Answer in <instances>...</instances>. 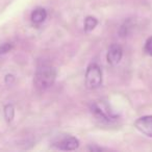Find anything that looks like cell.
<instances>
[{
    "label": "cell",
    "mask_w": 152,
    "mask_h": 152,
    "mask_svg": "<svg viewBox=\"0 0 152 152\" xmlns=\"http://www.w3.org/2000/svg\"><path fill=\"white\" fill-rule=\"evenodd\" d=\"M56 69L50 64H41L34 74V83L38 91L44 92L53 86L56 79Z\"/></svg>",
    "instance_id": "1"
},
{
    "label": "cell",
    "mask_w": 152,
    "mask_h": 152,
    "mask_svg": "<svg viewBox=\"0 0 152 152\" xmlns=\"http://www.w3.org/2000/svg\"><path fill=\"white\" fill-rule=\"evenodd\" d=\"M98 25V20L93 16H88L85 19V31L90 32L96 28Z\"/></svg>",
    "instance_id": "8"
},
{
    "label": "cell",
    "mask_w": 152,
    "mask_h": 152,
    "mask_svg": "<svg viewBox=\"0 0 152 152\" xmlns=\"http://www.w3.org/2000/svg\"><path fill=\"white\" fill-rule=\"evenodd\" d=\"M89 150H91V151H101V148H99V147H89Z\"/></svg>",
    "instance_id": "14"
},
{
    "label": "cell",
    "mask_w": 152,
    "mask_h": 152,
    "mask_svg": "<svg viewBox=\"0 0 152 152\" xmlns=\"http://www.w3.org/2000/svg\"><path fill=\"white\" fill-rule=\"evenodd\" d=\"M144 51H145L146 54L152 56V36L148 38L147 41H146L145 46H144Z\"/></svg>",
    "instance_id": "11"
},
{
    "label": "cell",
    "mask_w": 152,
    "mask_h": 152,
    "mask_svg": "<svg viewBox=\"0 0 152 152\" xmlns=\"http://www.w3.org/2000/svg\"><path fill=\"white\" fill-rule=\"evenodd\" d=\"M13 48V44L12 43H3L0 45V54H5V53L10 52Z\"/></svg>",
    "instance_id": "12"
},
{
    "label": "cell",
    "mask_w": 152,
    "mask_h": 152,
    "mask_svg": "<svg viewBox=\"0 0 152 152\" xmlns=\"http://www.w3.org/2000/svg\"><path fill=\"white\" fill-rule=\"evenodd\" d=\"M5 83L9 86L13 85V83L15 81V77H14V75H12V74H7V76H5Z\"/></svg>",
    "instance_id": "13"
},
{
    "label": "cell",
    "mask_w": 152,
    "mask_h": 152,
    "mask_svg": "<svg viewBox=\"0 0 152 152\" xmlns=\"http://www.w3.org/2000/svg\"><path fill=\"white\" fill-rule=\"evenodd\" d=\"M102 83V71L97 64H91L86 72V86L88 89L95 90Z\"/></svg>",
    "instance_id": "3"
},
{
    "label": "cell",
    "mask_w": 152,
    "mask_h": 152,
    "mask_svg": "<svg viewBox=\"0 0 152 152\" xmlns=\"http://www.w3.org/2000/svg\"><path fill=\"white\" fill-rule=\"evenodd\" d=\"M134 127L143 134L152 137V115L139 118L134 122Z\"/></svg>",
    "instance_id": "5"
},
{
    "label": "cell",
    "mask_w": 152,
    "mask_h": 152,
    "mask_svg": "<svg viewBox=\"0 0 152 152\" xmlns=\"http://www.w3.org/2000/svg\"><path fill=\"white\" fill-rule=\"evenodd\" d=\"M56 149L59 150H65V151H73L76 150L79 147V140L75 137H72V135H68L63 139H61L59 141H56L53 143Z\"/></svg>",
    "instance_id": "4"
},
{
    "label": "cell",
    "mask_w": 152,
    "mask_h": 152,
    "mask_svg": "<svg viewBox=\"0 0 152 152\" xmlns=\"http://www.w3.org/2000/svg\"><path fill=\"white\" fill-rule=\"evenodd\" d=\"M131 22L130 20H128V21H125L124 23H123V25L120 27V30H119V34H120L121 37H126L127 34H129V31H130L131 29Z\"/></svg>",
    "instance_id": "10"
},
{
    "label": "cell",
    "mask_w": 152,
    "mask_h": 152,
    "mask_svg": "<svg viewBox=\"0 0 152 152\" xmlns=\"http://www.w3.org/2000/svg\"><path fill=\"white\" fill-rule=\"evenodd\" d=\"M47 18V12L45 9L43 7H39V9H36L34 12L31 13V16H30V19H31V22L34 24H41L46 20Z\"/></svg>",
    "instance_id": "7"
},
{
    "label": "cell",
    "mask_w": 152,
    "mask_h": 152,
    "mask_svg": "<svg viewBox=\"0 0 152 152\" xmlns=\"http://www.w3.org/2000/svg\"><path fill=\"white\" fill-rule=\"evenodd\" d=\"M123 56V49L120 45L118 44H113L110 45V47L108 48L107 54H106V59L107 63L112 66L118 65L121 61Z\"/></svg>",
    "instance_id": "6"
},
{
    "label": "cell",
    "mask_w": 152,
    "mask_h": 152,
    "mask_svg": "<svg viewBox=\"0 0 152 152\" xmlns=\"http://www.w3.org/2000/svg\"><path fill=\"white\" fill-rule=\"evenodd\" d=\"M91 110L96 118L103 122L112 123L118 119V115L114 110H112L110 105L104 101H97L92 103Z\"/></svg>",
    "instance_id": "2"
},
{
    "label": "cell",
    "mask_w": 152,
    "mask_h": 152,
    "mask_svg": "<svg viewBox=\"0 0 152 152\" xmlns=\"http://www.w3.org/2000/svg\"><path fill=\"white\" fill-rule=\"evenodd\" d=\"M4 118L7 120V122L11 123L14 120V117H15V107H14L13 104H7L4 106Z\"/></svg>",
    "instance_id": "9"
}]
</instances>
